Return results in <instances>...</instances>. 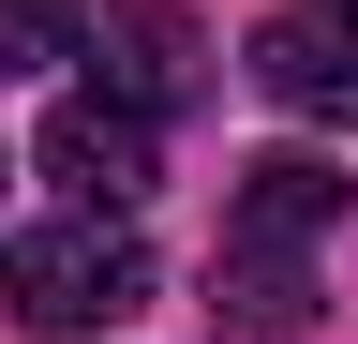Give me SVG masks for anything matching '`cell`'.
<instances>
[{
	"label": "cell",
	"mask_w": 358,
	"mask_h": 344,
	"mask_svg": "<svg viewBox=\"0 0 358 344\" xmlns=\"http://www.w3.org/2000/svg\"><path fill=\"white\" fill-rule=\"evenodd\" d=\"M75 46H105V90H120L134 120L194 105V75H209V46H194L179 0H105V15H75Z\"/></svg>",
	"instance_id": "obj_4"
},
{
	"label": "cell",
	"mask_w": 358,
	"mask_h": 344,
	"mask_svg": "<svg viewBox=\"0 0 358 344\" xmlns=\"http://www.w3.org/2000/svg\"><path fill=\"white\" fill-rule=\"evenodd\" d=\"M75 60V0H0V75H45Z\"/></svg>",
	"instance_id": "obj_6"
},
{
	"label": "cell",
	"mask_w": 358,
	"mask_h": 344,
	"mask_svg": "<svg viewBox=\"0 0 358 344\" xmlns=\"http://www.w3.org/2000/svg\"><path fill=\"white\" fill-rule=\"evenodd\" d=\"M254 90L299 120H358V0H284L254 30Z\"/></svg>",
	"instance_id": "obj_3"
},
{
	"label": "cell",
	"mask_w": 358,
	"mask_h": 344,
	"mask_svg": "<svg viewBox=\"0 0 358 344\" xmlns=\"http://www.w3.org/2000/svg\"><path fill=\"white\" fill-rule=\"evenodd\" d=\"M45 180H60L75 209H134L164 180V120H134L120 90H75V105H45Z\"/></svg>",
	"instance_id": "obj_2"
},
{
	"label": "cell",
	"mask_w": 358,
	"mask_h": 344,
	"mask_svg": "<svg viewBox=\"0 0 358 344\" xmlns=\"http://www.w3.org/2000/svg\"><path fill=\"white\" fill-rule=\"evenodd\" d=\"M0 299H15V329L90 344V329L150 315V240H134V225H105V209H75V225H30L15 254H0Z\"/></svg>",
	"instance_id": "obj_1"
},
{
	"label": "cell",
	"mask_w": 358,
	"mask_h": 344,
	"mask_svg": "<svg viewBox=\"0 0 358 344\" xmlns=\"http://www.w3.org/2000/svg\"><path fill=\"white\" fill-rule=\"evenodd\" d=\"M343 225V180L313 150H268V165H239V195H224V254L239 270H284L299 240H329Z\"/></svg>",
	"instance_id": "obj_5"
}]
</instances>
